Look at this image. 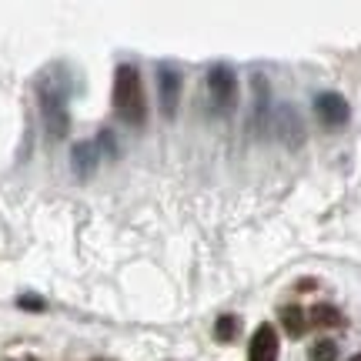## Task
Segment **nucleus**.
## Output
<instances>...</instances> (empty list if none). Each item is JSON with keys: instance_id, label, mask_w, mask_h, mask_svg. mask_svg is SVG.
Listing matches in <instances>:
<instances>
[{"instance_id": "nucleus-1", "label": "nucleus", "mask_w": 361, "mask_h": 361, "mask_svg": "<svg viewBox=\"0 0 361 361\" xmlns=\"http://www.w3.org/2000/svg\"><path fill=\"white\" fill-rule=\"evenodd\" d=\"M37 107L47 137L61 141L71 130V111H67V80L61 67H44L37 78Z\"/></svg>"}, {"instance_id": "nucleus-2", "label": "nucleus", "mask_w": 361, "mask_h": 361, "mask_svg": "<svg viewBox=\"0 0 361 361\" xmlns=\"http://www.w3.org/2000/svg\"><path fill=\"white\" fill-rule=\"evenodd\" d=\"M114 114L130 128H141L147 121V94L134 64H121L114 71Z\"/></svg>"}, {"instance_id": "nucleus-3", "label": "nucleus", "mask_w": 361, "mask_h": 361, "mask_svg": "<svg viewBox=\"0 0 361 361\" xmlns=\"http://www.w3.org/2000/svg\"><path fill=\"white\" fill-rule=\"evenodd\" d=\"M207 107L211 114L228 117L238 107V74L228 64H214L207 71Z\"/></svg>"}, {"instance_id": "nucleus-4", "label": "nucleus", "mask_w": 361, "mask_h": 361, "mask_svg": "<svg viewBox=\"0 0 361 361\" xmlns=\"http://www.w3.org/2000/svg\"><path fill=\"white\" fill-rule=\"evenodd\" d=\"M271 130H274V137H278L288 151H298V147L305 144V137H308L305 121H301L295 104H278V107L271 111Z\"/></svg>"}, {"instance_id": "nucleus-5", "label": "nucleus", "mask_w": 361, "mask_h": 361, "mask_svg": "<svg viewBox=\"0 0 361 361\" xmlns=\"http://www.w3.org/2000/svg\"><path fill=\"white\" fill-rule=\"evenodd\" d=\"M180 71H174L171 64H161L157 67V111L164 121H174L178 117V104H180Z\"/></svg>"}, {"instance_id": "nucleus-6", "label": "nucleus", "mask_w": 361, "mask_h": 361, "mask_svg": "<svg viewBox=\"0 0 361 361\" xmlns=\"http://www.w3.org/2000/svg\"><path fill=\"white\" fill-rule=\"evenodd\" d=\"M314 114H318V121H322L324 128L335 130V128H345V124H348L351 107L338 90H324V94L314 97Z\"/></svg>"}, {"instance_id": "nucleus-7", "label": "nucleus", "mask_w": 361, "mask_h": 361, "mask_svg": "<svg viewBox=\"0 0 361 361\" xmlns=\"http://www.w3.org/2000/svg\"><path fill=\"white\" fill-rule=\"evenodd\" d=\"M278 351H281V338L274 331V324H258V331L247 345V361H278Z\"/></svg>"}, {"instance_id": "nucleus-8", "label": "nucleus", "mask_w": 361, "mask_h": 361, "mask_svg": "<svg viewBox=\"0 0 361 361\" xmlns=\"http://www.w3.org/2000/svg\"><path fill=\"white\" fill-rule=\"evenodd\" d=\"M97 164H101V147L94 141H78L71 147V168H74V174H78L80 180L94 178Z\"/></svg>"}, {"instance_id": "nucleus-9", "label": "nucleus", "mask_w": 361, "mask_h": 361, "mask_svg": "<svg viewBox=\"0 0 361 361\" xmlns=\"http://www.w3.org/2000/svg\"><path fill=\"white\" fill-rule=\"evenodd\" d=\"M251 90H255V107H251V128L264 130L271 124V87L264 74L251 78Z\"/></svg>"}, {"instance_id": "nucleus-10", "label": "nucleus", "mask_w": 361, "mask_h": 361, "mask_svg": "<svg viewBox=\"0 0 361 361\" xmlns=\"http://www.w3.org/2000/svg\"><path fill=\"white\" fill-rule=\"evenodd\" d=\"M308 328H345V314L335 305H314L308 311Z\"/></svg>"}, {"instance_id": "nucleus-11", "label": "nucleus", "mask_w": 361, "mask_h": 361, "mask_svg": "<svg viewBox=\"0 0 361 361\" xmlns=\"http://www.w3.org/2000/svg\"><path fill=\"white\" fill-rule=\"evenodd\" d=\"M281 324H284V331H288L291 338H301L305 331H308V311L288 305V308H281Z\"/></svg>"}, {"instance_id": "nucleus-12", "label": "nucleus", "mask_w": 361, "mask_h": 361, "mask_svg": "<svg viewBox=\"0 0 361 361\" xmlns=\"http://www.w3.org/2000/svg\"><path fill=\"white\" fill-rule=\"evenodd\" d=\"M238 331H241V318H238V314H221L218 322H214V338H218V341H224V345H228V341H234V338H238Z\"/></svg>"}, {"instance_id": "nucleus-13", "label": "nucleus", "mask_w": 361, "mask_h": 361, "mask_svg": "<svg viewBox=\"0 0 361 361\" xmlns=\"http://www.w3.org/2000/svg\"><path fill=\"white\" fill-rule=\"evenodd\" d=\"M338 358V345L331 338H322L311 345V361H335Z\"/></svg>"}, {"instance_id": "nucleus-14", "label": "nucleus", "mask_w": 361, "mask_h": 361, "mask_svg": "<svg viewBox=\"0 0 361 361\" xmlns=\"http://www.w3.org/2000/svg\"><path fill=\"white\" fill-rule=\"evenodd\" d=\"M17 308H24V311H44L47 308V301L40 295H20L17 298Z\"/></svg>"}, {"instance_id": "nucleus-15", "label": "nucleus", "mask_w": 361, "mask_h": 361, "mask_svg": "<svg viewBox=\"0 0 361 361\" xmlns=\"http://www.w3.org/2000/svg\"><path fill=\"white\" fill-rule=\"evenodd\" d=\"M101 144L107 147V154L117 157V141H114V134H111V130H104L101 137H97V147H101Z\"/></svg>"}, {"instance_id": "nucleus-16", "label": "nucleus", "mask_w": 361, "mask_h": 361, "mask_svg": "<svg viewBox=\"0 0 361 361\" xmlns=\"http://www.w3.org/2000/svg\"><path fill=\"white\" fill-rule=\"evenodd\" d=\"M351 361H361V355H355V358H351Z\"/></svg>"}, {"instance_id": "nucleus-17", "label": "nucleus", "mask_w": 361, "mask_h": 361, "mask_svg": "<svg viewBox=\"0 0 361 361\" xmlns=\"http://www.w3.org/2000/svg\"><path fill=\"white\" fill-rule=\"evenodd\" d=\"M20 361H37V358H20Z\"/></svg>"}, {"instance_id": "nucleus-18", "label": "nucleus", "mask_w": 361, "mask_h": 361, "mask_svg": "<svg viewBox=\"0 0 361 361\" xmlns=\"http://www.w3.org/2000/svg\"><path fill=\"white\" fill-rule=\"evenodd\" d=\"M97 361H101V358H97Z\"/></svg>"}]
</instances>
